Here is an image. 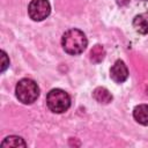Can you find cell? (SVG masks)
Returning <instances> with one entry per match:
<instances>
[{
    "instance_id": "cell-1",
    "label": "cell",
    "mask_w": 148,
    "mask_h": 148,
    "mask_svg": "<svg viewBox=\"0 0 148 148\" xmlns=\"http://www.w3.org/2000/svg\"><path fill=\"white\" fill-rule=\"evenodd\" d=\"M61 44H62L64 50L67 53L72 56H76L84 51V49L87 47L88 40H87L86 35L81 30L71 29L64 34Z\"/></svg>"
},
{
    "instance_id": "cell-2",
    "label": "cell",
    "mask_w": 148,
    "mask_h": 148,
    "mask_svg": "<svg viewBox=\"0 0 148 148\" xmlns=\"http://www.w3.org/2000/svg\"><path fill=\"white\" fill-rule=\"evenodd\" d=\"M16 97L20 102L24 104L34 103L39 96V88L34 80L30 79H22L16 84Z\"/></svg>"
},
{
    "instance_id": "cell-3",
    "label": "cell",
    "mask_w": 148,
    "mask_h": 148,
    "mask_svg": "<svg viewBox=\"0 0 148 148\" xmlns=\"http://www.w3.org/2000/svg\"><path fill=\"white\" fill-rule=\"evenodd\" d=\"M46 104L51 111L62 113L71 106V98L62 89H52L46 96Z\"/></svg>"
},
{
    "instance_id": "cell-4",
    "label": "cell",
    "mask_w": 148,
    "mask_h": 148,
    "mask_svg": "<svg viewBox=\"0 0 148 148\" xmlns=\"http://www.w3.org/2000/svg\"><path fill=\"white\" fill-rule=\"evenodd\" d=\"M51 6L47 0H31L28 7L29 16L34 21H43L50 15Z\"/></svg>"
},
{
    "instance_id": "cell-5",
    "label": "cell",
    "mask_w": 148,
    "mask_h": 148,
    "mask_svg": "<svg viewBox=\"0 0 148 148\" xmlns=\"http://www.w3.org/2000/svg\"><path fill=\"white\" fill-rule=\"evenodd\" d=\"M110 76L117 83H123L128 76V69L123 60H117L110 68Z\"/></svg>"
},
{
    "instance_id": "cell-6",
    "label": "cell",
    "mask_w": 148,
    "mask_h": 148,
    "mask_svg": "<svg viewBox=\"0 0 148 148\" xmlns=\"http://www.w3.org/2000/svg\"><path fill=\"white\" fill-rule=\"evenodd\" d=\"M133 27L139 34H148V12L136 15L133 20Z\"/></svg>"
},
{
    "instance_id": "cell-7",
    "label": "cell",
    "mask_w": 148,
    "mask_h": 148,
    "mask_svg": "<svg viewBox=\"0 0 148 148\" xmlns=\"http://www.w3.org/2000/svg\"><path fill=\"white\" fill-rule=\"evenodd\" d=\"M133 117L139 124L147 126L148 125V105L140 104L135 106L133 110Z\"/></svg>"
},
{
    "instance_id": "cell-8",
    "label": "cell",
    "mask_w": 148,
    "mask_h": 148,
    "mask_svg": "<svg viewBox=\"0 0 148 148\" xmlns=\"http://www.w3.org/2000/svg\"><path fill=\"white\" fill-rule=\"evenodd\" d=\"M94 98L98 102V103H103V104H108L112 101V95L109 92L108 89L105 88H96L94 90Z\"/></svg>"
},
{
    "instance_id": "cell-9",
    "label": "cell",
    "mask_w": 148,
    "mask_h": 148,
    "mask_svg": "<svg viewBox=\"0 0 148 148\" xmlns=\"http://www.w3.org/2000/svg\"><path fill=\"white\" fill-rule=\"evenodd\" d=\"M1 146H2V147H25L27 143L24 142V140H23L22 138L12 135V136L6 138V139L1 142Z\"/></svg>"
},
{
    "instance_id": "cell-10",
    "label": "cell",
    "mask_w": 148,
    "mask_h": 148,
    "mask_svg": "<svg viewBox=\"0 0 148 148\" xmlns=\"http://www.w3.org/2000/svg\"><path fill=\"white\" fill-rule=\"evenodd\" d=\"M104 56H105V51H104V47L102 45H95L91 51H90V59L91 61L94 62H101L103 59H104Z\"/></svg>"
},
{
    "instance_id": "cell-11",
    "label": "cell",
    "mask_w": 148,
    "mask_h": 148,
    "mask_svg": "<svg viewBox=\"0 0 148 148\" xmlns=\"http://www.w3.org/2000/svg\"><path fill=\"white\" fill-rule=\"evenodd\" d=\"M9 65V60L7 58V54L5 53V51H1V72H3Z\"/></svg>"
},
{
    "instance_id": "cell-12",
    "label": "cell",
    "mask_w": 148,
    "mask_h": 148,
    "mask_svg": "<svg viewBox=\"0 0 148 148\" xmlns=\"http://www.w3.org/2000/svg\"><path fill=\"white\" fill-rule=\"evenodd\" d=\"M130 2V0H117V3L119 5V6H125V5H127Z\"/></svg>"
}]
</instances>
